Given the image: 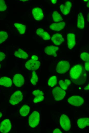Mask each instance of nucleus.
Returning <instances> with one entry per match:
<instances>
[{
    "instance_id": "cd10ccee",
    "label": "nucleus",
    "mask_w": 89,
    "mask_h": 133,
    "mask_svg": "<svg viewBox=\"0 0 89 133\" xmlns=\"http://www.w3.org/2000/svg\"><path fill=\"white\" fill-rule=\"evenodd\" d=\"M57 82L56 77L55 76H53L50 78L48 81V84L50 86L52 87L56 84Z\"/></svg>"
},
{
    "instance_id": "e433bc0d",
    "label": "nucleus",
    "mask_w": 89,
    "mask_h": 133,
    "mask_svg": "<svg viewBox=\"0 0 89 133\" xmlns=\"http://www.w3.org/2000/svg\"><path fill=\"white\" fill-rule=\"evenodd\" d=\"M51 2L53 4H55L56 3L57 0H52Z\"/></svg>"
},
{
    "instance_id": "412c9836",
    "label": "nucleus",
    "mask_w": 89,
    "mask_h": 133,
    "mask_svg": "<svg viewBox=\"0 0 89 133\" xmlns=\"http://www.w3.org/2000/svg\"><path fill=\"white\" fill-rule=\"evenodd\" d=\"M14 54L16 57L24 59H27L28 57V54L21 49H19L16 51Z\"/></svg>"
},
{
    "instance_id": "c85d7f7f",
    "label": "nucleus",
    "mask_w": 89,
    "mask_h": 133,
    "mask_svg": "<svg viewBox=\"0 0 89 133\" xmlns=\"http://www.w3.org/2000/svg\"><path fill=\"white\" fill-rule=\"evenodd\" d=\"M8 35L5 31H0V44L4 41L7 38Z\"/></svg>"
},
{
    "instance_id": "b1692460",
    "label": "nucleus",
    "mask_w": 89,
    "mask_h": 133,
    "mask_svg": "<svg viewBox=\"0 0 89 133\" xmlns=\"http://www.w3.org/2000/svg\"><path fill=\"white\" fill-rule=\"evenodd\" d=\"M71 83L70 81L68 79L64 80H61L59 82L60 87L63 90H66Z\"/></svg>"
},
{
    "instance_id": "20e7f679",
    "label": "nucleus",
    "mask_w": 89,
    "mask_h": 133,
    "mask_svg": "<svg viewBox=\"0 0 89 133\" xmlns=\"http://www.w3.org/2000/svg\"><path fill=\"white\" fill-rule=\"evenodd\" d=\"M82 71V66L76 65L73 66L71 69L70 74L71 77L74 79H78L81 75Z\"/></svg>"
},
{
    "instance_id": "473e14b6",
    "label": "nucleus",
    "mask_w": 89,
    "mask_h": 133,
    "mask_svg": "<svg viewBox=\"0 0 89 133\" xmlns=\"http://www.w3.org/2000/svg\"><path fill=\"white\" fill-rule=\"evenodd\" d=\"M85 68L87 71L89 70V62H86L85 63Z\"/></svg>"
},
{
    "instance_id": "7ed1b4c3",
    "label": "nucleus",
    "mask_w": 89,
    "mask_h": 133,
    "mask_svg": "<svg viewBox=\"0 0 89 133\" xmlns=\"http://www.w3.org/2000/svg\"><path fill=\"white\" fill-rule=\"evenodd\" d=\"M52 93L55 99L57 101L62 100L66 94L63 90L59 87H55L52 90Z\"/></svg>"
},
{
    "instance_id": "6e6552de",
    "label": "nucleus",
    "mask_w": 89,
    "mask_h": 133,
    "mask_svg": "<svg viewBox=\"0 0 89 133\" xmlns=\"http://www.w3.org/2000/svg\"><path fill=\"white\" fill-rule=\"evenodd\" d=\"M40 65V63L39 61L30 59L26 63L25 66L29 70L35 71L38 69Z\"/></svg>"
},
{
    "instance_id": "aec40b11",
    "label": "nucleus",
    "mask_w": 89,
    "mask_h": 133,
    "mask_svg": "<svg viewBox=\"0 0 89 133\" xmlns=\"http://www.w3.org/2000/svg\"><path fill=\"white\" fill-rule=\"evenodd\" d=\"M12 85V81L9 78L3 77L0 78V85L5 87H10Z\"/></svg>"
},
{
    "instance_id": "f704fd0d",
    "label": "nucleus",
    "mask_w": 89,
    "mask_h": 133,
    "mask_svg": "<svg viewBox=\"0 0 89 133\" xmlns=\"http://www.w3.org/2000/svg\"><path fill=\"white\" fill-rule=\"evenodd\" d=\"M31 59L37 61L38 59V57L36 56L33 55L31 57Z\"/></svg>"
},
{
    "instance_id": "79ce46f5",
    "label": "nucleus",
    "mask_w": 89,
    "mask_h": 133,
    "mask_svg": "<svg viewBox=\"0 0 89 133\" xmlns=\"http://www.w3.org/2000/svg\"><path fill=\"white\" fill-rule=\"evenodd\" d=\"M84 1H85V2H86L87 1H88V0H84Z\"/></svg>"
},
{
    "instance_id": "393cba45",
    "label": "nucleus",
    "mask_w": 89,
    "mask_h": 133,
    "mask_svg": "<svg viewBox=\"0 0 89 133\" xmlns=\"http://www.w3.org/2000/svg\"><path fill=\"white\" fill-rule=\"evenodd\" d=\"M14 25L20 33L23 34L25 33L26 28L25 25L18 23H15Z\"/></svg>"
},
{
    "instance_id": "a878e982",
    "label": "nucleus",
    "mask_w": 89,
    "mask_h": 133,
    "mask_svg": "<svg viewBox=\"0 0 89 133\" xmlns=\"http://www.w3.org/2000/svg\"><path fill=\"white\" fill-rule=\"evenodd\" d=\"M52 17L54 21L55 22L60 21L63 20L61 15L56 11H55L53 12Z\"/></svg>"
},
{
    "instance_id": "58836bf2",
    "label": "nucleus",
    "mask_w": 89,
    "mask_h": 133,
    "mask_svg": "<svg viewBox=\"0 0 89 133\" xmlns=\"http://www.w3.org/2000/svg\"><path fill=\"white\" fill-rule=\"evenodd\" d=\"M89 13L88 14V15H87V21H89Z\"/></svg>"
},
{
    "instance_id": "1a4fd4ad",
    "label": "nucleus",
    "mask_w": 89,
    "mask_h": 133,
    "mask_svg": "<svg viewBox=\"0 0 89 133\" xmlns=\"http://www.w3.org/2000/svg\"><path fill=\"white\" fill-rule=\"evenodd\" d=\"M11 126L9 120L8 119H5L1 124L0 131L2 133H7L11 129Z\"/></svg>"
},
{
    "instance_id": "c9c22d12",
    "label": "nucleus",
    "mask_w": 89,
    "mask_h": 133,
    "mask_svg": "<svg viewBox=\"0 0 89 133\" xmlns=\"http://www.w3.org/2000/svg\"><path fill=\"white\" fill-rule=\"evenodd\" d=\"M89 84H88L84 88V89L85 91H88L89 90Z\"/></svg>"
},
{
    "instance_id": "6ab92c4d",
    "label": "nucleus",
    "mask_w": 89,
    "mask_h": 133,
    "mask_svg": "<svg viewBox=\"0 0 89 133\" xmlns=\"http://www.w3.org/2000/svg\"><path fill=\"white\" fill-rule=\"evenodd\" d=\"M77 124L79 127L81 129H83L89 125L88 118H82L79 119L77 121Z\"/></svg>"
},
{
    "instance_id": "9d476101",
    "label": "nucleus",
    "mask_w": 89,
    "mask_h": 133,
    "mask_svg": "<svg viewBox=\"0 0 89 133\" xmlns=\"http://www.w3.org/2000/svg\"><path fill=\"white\" fill-rule=\"evenodd\" d=\"M13 81L15 85L18 87L22 86L24 83L23 76L20 74H16L14 76Z\"/></svg>"
},
{
    "instance_id": "ea45409f",
    "label": "nucleus",
    "mask_w": 89,
    "mask_h": 133,
    "mask_svg": "<svg viewBox=\"0 0 89 133\" xmlns=\"http://www.w3.org/2000/svg\"><path fill=\"white\" fill-rule=\"evenodd\" d=\"M2 114L1 113V112H0V118L2 117Z\"/></svg>"
},
{
    "instance_id": "f257e3e1",
    "label": "nucleus",
    "mask_w": 89,
    "mask_h": 133,
    "mask_svg": "<svg viewBox=\"0 0 89 133\" xmlns=\"http://www.w3.org/2000/svg\"><path fill=\"white\" fill-rule=\"evenodd\" d=\"M29 126L32 128L36 127L38 124L40 120V115L36 111H34L30 116L29 119Z\"/></svg>"
},
{
    "instance_id": "9b49d317",
    "label": "nucleus",
    "mask_w": 89,
    "mask_h": 133,
    "mask_svg": "<svg viewBox=\"0 0 89 133\" xmlns=\"http://www.w3.org/2000/svg\"><path fill=\"white\" fill-rule=\"evenodd\" d=\"M32 13L34 19L40 21L42 19L44 15L42 9L39 7H35L32 10Z\"/></svg>"
},
{
    "instance_id": "ddd939ff",
    "label": "nucleus",
    "mask_w": 89,
    "mask_h": 133,
    "mask_svg": "<svg viewBox=\"0 0 89 133\" xmlns=\"http://www.w3.org/2000/svg\"><path fill=\"white\" fill-rule=\"evenodd\" d=\"M32 94L35 97L34 99L33 102L36 103L42 101L44 99L43 92L39 90L34 91Z\"/></svg>"
},
{
    "instance_id": "37998d69",
    "label": "nucleus",
    "mask_w": 89,
    "mask_h": 133,
    "mask_svg": "<svg viewBox=\"0 0 89 133\" xmlns=\"http://www.w3.org/2000/svg\"><path fill=\"white\" fill-rule=\"evenodd\" d=\"M1 68V65L0 64V68Z\"/></svg>"
},
{
    "instance_id": "2eb2a0df",
    "label": "nucleus",
    "mask_w": 89,
    "mask_h": 133,
    "mask_svg": "<svg viewBox=\"0 0 89 133\" xmlns=\"http://www.w3.org/2000/svg\"><path fill=\"white\" fill-rule=\"evenodd\" d=\"M67 38L68 47L71 50L75 44V35L73 33H69L67 35Z\"/></svg>"
},
{
    "instance_id": "a211bd4d",
    "label": "nucleus",
    "mask_w": 89,
    "mask_h": 133,
    "mask_svg": "<svg viewBox=\"0 0 89 133\" xmlns=\"http://www.w3.org/2000/svg\"><path fill=\"white\" fill-rule=\"evenodd\" d=\"M36 32L37 35L44 40H48L50 39L51 37L49 34L47 32L44 31L42 28L38 29Z\"/></svg>"
},
{
    "instance_id": "423d86ee",
    "label": "nucleus",
    "mask_w": 89,
    "mask_h": 133,
    "mask_svg": "<svg viewBox=\"0 0 89 133\" xmlns=\"http://www.w3.org/2000/svg\"><path fill=\"white\" fill-rule=\"evenodd\" d=\"M60 124L61 127L65 131H68L71 128L70 120L69 117L65 114H62L61 116Z\"/></svg>"
},
{
    "instance_id": "0eeeda50",
    "label": "nucleus",
    "mask_w": 89,
    "mask_h": 133,
    "mask_svg": "<svg viewBox=\"0 0 89 133\" xmlns=\"http://www.w3.org/2000/svg\"><path fill=\"white\" fill-rule=\"evenodd\" d=\"M84 100L81 97L78 96H73L69 98L68 102L71 105L76 106H79L84 103Z\"/></svg>"
},
{
    "instance_id": "f03ea898",
    "label": "nucleus",
    "mask_w": 89,
    "mask_h": 133,
    "mask_svg": "<svg viewBox=\"0 0 89 133\" xmlns=\"http://www.w3.org/2000/svg\"><path fill=\"white\" fill-rule=\"evenodd\" d=\"M70 65L69 62L66 61H61L58 63L56 68L57 72L60 74H63L69 70Z\"/></svg>"
},
{
    "instance_id": "72a5a7b5",
    "label": "nucleus",
    "mask_w": 89,
    "mask_h": 133,
    "mask_svg": "<svg viewBox=\"0 0 89 133\" xmlns=\"http://www.w3.org/2000/svg\"><path fill=\"white\" fill-rule=\"evenodd\" d=\"M53 133H62V132L58 128H56L53 131Z\"/></svg>"
},
{
    "instance_id": "4be33fe9",
    "label": "nucleus",
    "mask_w": 89,
    "mask_h": 133,
    "mask_svg": "<svg viewBox=\"0 0 89 133\" xmlns=\"http://www.w3.org/2000/svg\"><path fill=\"white\" fill-rule=\"evenodd\" d=\"M77 27L81 29H83L84 27V18L82 13H79L78 16Z\"/></svg>"
},
{
    "instance_id": "a19ab883",
    "label": "nucleus",
    "mask_w": 89,
    "mask_h": 133,
    "mask_svg": "<svg viewBox=\"0 0 89 133\" xmlns=\"http://www.w3.org/2000/svg\"><path fill=\"white\" fill-rule=\"evenodd\" d=\"M21 1H22L23 2H25V1H28V0H21Z\"/></svg>"
},
{
    "instance_id": "4c0bfd02",
    "label": "nucleus",
    "mask_w": 89,
    "mask_h": 133,
    "mask_svg": "<svg viewBox=\"0 0 89 133\" xmlns=\"http://www.w3.org/2000/svg\"><path fill=\"white\" fill-rule=\"evenodd\" d=\"M89 0H88V2L87 3V4H86V6L88 8L89 7Z\"/></svg>"
},
{
    "instance_id": "4468645a",
    "label": "nucleus",
    "mask_w": 89,
    "mask_h": 133,
    "mask_svg": "<svg viewBox=\"0 0 89 133\" xmlns=\"http://www.w3.org/2000/svg\"><path fill=\"white\" fill-rule=\"evenodd\" d=\"M72 4L71 2L66 1L64 4H61L60 6V8L62 13L64 15H66L70 12Z\"/></svg>"
},
{
    "instance_id": "2f4dec72",
    "label": "nucleus",
    "mask_w": 89,
    "mask_h": 133,
    "mask_svg": "<svg viewBox=\"0 0 89 133\" xmlns=\"http://www.w3.org/2000/svg\"><path fill=\"white\" fill-rule=\"evenodd\" d=\"M5 56V54L4 53L0 52V62L4 59Z\"/></svg>"
},
{
    "instance_id": "f8f14e48",
    "label": "nucleus",
    "mask_w": 89,
    "mask_h": 133,
    "mask_svg": "<svg viewBox=\"0 0 89 133\" xmlns=\"http://www.w3.org/2000/svg\"><path fill=\"white\" fill-rule=\"evenodd\" d=\"M59 49L58 47L51 45L46 47L44 50L47 54L56 57L57 56V52Z\"/></svg>"
},
{
    "instance_id": "dca6fc26",
    "label": "nucleus",
    "mask_w": 89,
    "mask_h": 133,
    "mask_svg": "<svg viewBox=\"0 0 89 133\" xmlns=\"http://www.w3.org/2000/svg\"><path fill=\"white\" fill-rule=\"evenodd\" d=\"M51 40L55 45H59L64 41V39L62 35L59 33H57L53 35Z\"/></svg>"
},
{
    "instance_id": "f3484780",
    "label": "nucleus",
    "mask_w": 89,
    "mask_h": 133,
    "mask_svg": "<svg viewBox=\"0 0 89 133\" xmlns=\"http://www.w3.org/2000/svg\"><path fill=\"white\" fill-rule=\"evenodd\" d=\"M65 23L64 22H61L57 23H54L49 26L50 29L53 30L59 31L62 29L64 27Z\"/></svg>"
},
{
    "instance_id": "c756f323",
    "label": "nucleus",
    "mask_w": 89,
    "mask_h": 133,
    "mask_svg": "<svg viewBox=\"0 0 89 133\" xmlns=\"http://www.w3.org/2000/svg\"><path fill=\"white\" fill-rule=\"evenodd\" d=\"M80 56L81 58L84 61L89 62V54L88 53L83 52L81 54Z\"/></svg>"
},
{
    "instance_id": "bb28decb",
    "label": "nucleus",
    "mask_w": 89,
    "mask_h": 133,
    "mask_svg": "<svg viewBox=\"0 0 89 133\" xmlns=\"http://www.w3.org/2000/svg\"><path fill=\"white\" fill-rule=\"evenodd\" d=\"M38 77L36 72L33 71L32 73V76L30 80L31 83L34 85H36L38 81Z\"/></svg>"
},
{
    "instance_id": "39448f33",
    "label": "nucleus",
    "mask_w": 89,
    "mask_h": 133,
    "mask_svg": "<svg viewBox=\"0 0 89 133\" xmlns=\"http://www.w3.org/2000/svg\"><path fill=\"white\" fill-rule=\"evenodd\" d=\"M23 98V94L21 92L19 91H17L11 96L9 103L12 105L17 104L22 101Z\"/></svg>"
},
{
    "instance_id": "5701e85b",
    "label": "nucleus",
    "mask_w": 89,
    "mask_h": 133,
    "mask_svg": "<svg viewBox=\"0 0 89 133\" xmlns=\"http://www.w3.org/2000/svg\"><path fill=\"white\" fill-rule=\"evenodd\" d=\"M29 107L27 105H25L21 108L19 112L21 116H25L29 114Z\"/></svg>"
},
{
    "instance_id": "7c9ffc66",
    "label": "nucleus",
    "mask_w": 89,
    "mask_h": 133,
    "mask_svg": "<svg viewBox=\"0 0 89 133\" xmlns=\"http://www.w3.org/2000/svg\"><path fill=\"white\" fill-rule=\"evenodd\" d=\"M7 8V6L5 1L3 0H0V11H4Z\"/></svg>"
}]
</instances>
